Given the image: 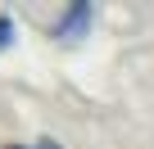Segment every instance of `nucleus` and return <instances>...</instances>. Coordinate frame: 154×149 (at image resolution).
<instances>
[{
	"label": "nucleus",
	"mask_w": 154,
	"mask_h": 149,
	"mask_svg": "<svg viewBox=\"0 0 154 149\" xmlns=\"http://www.w3.org/2000/svg\"><path fill=\"white\" fill-rule=\"evenodd\" d=\"M9 149H63V145H54V140H36V145H9Z\"/></svg>",
	"instance_id": "3"
},
{
	"label": "nucleus",
	"mask_w": 154,
	"mask_h": 149,
	"mask_svg": "<svg viewBox=\"0 0 154 149\" xmlns=\"http://www.w3.org/2000/svg\"><path fill=\"white\" fill-rule=\"evenodd\" d=\"M91 18H95L91 5H68V14H63V23L54 27V36H59V41H77V36L91 27Z\"/></svg>",
	"instance_id": "1"
},
{
	"label": "nucleus",
	"mask_w": 154,
	"mask_h": 149,
	"mask_svg": "<svg viewBox=\"0 0 154 149\" xmlns=\"http://www.w3.org/2000/svg\"><path fill=\"white\" fill-rule=\"evenodd\" d=\"M9 45H14V18L0 14V50H9Z\"/></svg>",
	"instance_id": "2"
}]
</instances>
